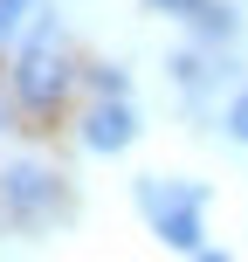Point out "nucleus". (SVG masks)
Masks as SVG:
<instances>
[{
    "label": "nucleus",
    "instance_id": "5",
    "mask_svg": "<svg viewBox=\"0 0 248 262\" xmlns=\"http://www.w3.org/2000/svg\"><path fill=\"white\" fill-rule=\"evenodd\" d=\"M152 7H166V14H179V21H193L207 41H228V35H235V14H228L221 0H152Z\"/></svg>",
    "mask_w": 248,
    "mask_h": 262
},
{
    "label": "nucleus",
    "instance_id": "1",
    "mask_svg": "<svg viewBox=\"0 0 248 262\" xmlns=\"http://www.w3.org/2000/svg\"><path fill=\"white\" fill-rule=\"evenodd\" d=\"M200 186H179V180H138V207L152 214V228H159V242L166 249H193V255H207V242H200Z\"/></svg>",
    "mask_w": 248,
    "mask_h": 262
},
{
    "label": "nucleus",
    "instance_id": "6",
    "mask_svg": "<svg viewBox=\"0 0 248 262\" xmlns=\"http://www.w3.org/2000/svg\"><path fill=\"white\" fill-rule=\"evenodd\" d=\"M228 138H241V145H248V90L228 104Z\"/></svg>",
    "mask_w": 248,
    "mask_h": 262
},
{
    "label": "nucleus",
    "instance_id": "2",
    "mask_svg": "<svg viewBox=\"0 0 248 262\" xmlns=\"http://www.w3.org/2000/svg\"><path fill=\"white\" fill-rule=\"evenodd\" d=\"M62 83H69L62 55L49 49V35H35V49H28V55H21V69H14V90H21L28 104H55V97H62Z\"/></svg>",
    "mask_w": 248,
    "mask_h": 262
},
{
    "label": "nucleus",
    "instance_id": "7",
    "mask_svg": "<svg viewBox=\"0 0 248 262\" xmlns=\"http://www.w3.org/2000/svg\"><path fill=\"white\" fill-rule=\"evenodd\" d=\"M21 14H28V0H0V41L21 28Z\"/></svg>",
    "mask_w": 248,
    "mask_h": 262
},
{
    "label": "nucleus",
    "instance_id": "3",
    "mask_svg": "<svg viewBox=\"0 0 248 262\" xmlns=\"http://www.w3.org/2000/svg\"><path fill=\"white\" fill-rule=\"evenodd\" d=\"M0 193H7V207L28 214V221L55 207V180H49L41 166H7V172H0Z\"/></svg>",
    "mask_w": 248,
    "mask_h": 262
},
{
    "label": "nucleus",
    "instance_id": "4",
    "mask_svg": "<svg viewBox=\"0 0 248 262\" xmlns=\"http://www.w3.org/2000/svg\"><path fill=\"white\" fill-rule=\"evenodd\" d=\"M131 131H138V118H131L118 97H110V104H97L90 118H83V145H90V152H124Z\"/></svg>",
    "mask_w": 248,
    "mask_h": 262
}]
</instances>
